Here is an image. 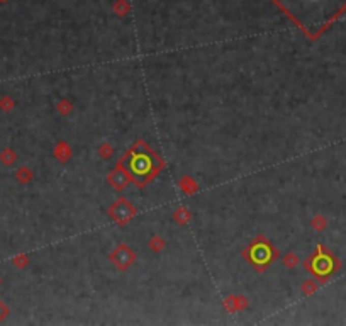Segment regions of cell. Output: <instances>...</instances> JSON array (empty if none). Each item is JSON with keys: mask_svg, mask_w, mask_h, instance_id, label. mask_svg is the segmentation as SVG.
<instances>
[{"mask_svg": "<svg viewBox=\"0 0 346 326\" xmlns=\"http://www.w3.org/2000/svg\"><path fill=\"white\" fill-rule=\"evenodd\" d=\"M346 0H297V14L295 17H314L315 25H324L338 17L341 10H344Z\"/></svg>", "mask_w": 346, "mask_h": 326, "instance_id": "1", "label": "cell"}, {"mask_svg": "<svg viewBox=\"0 0 346 326\" xmlns=\"http://www.w3.org/2000/svg\"><path fill=\"white\" fill-rule=\"evenodd\" d=\"M0 316H2V308H0Z\"/></svg>", "mask_w": 346, "mask_h": 326, "instance_id": "2", "label": "cell"}]
</instances>
